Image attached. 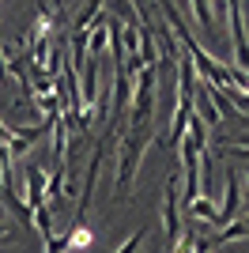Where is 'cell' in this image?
<instances>
[{
  "mask_svg": "<svg viewBox=\"0 0 249 253\" xmlns=\"http://www.w3.org/2000/svg\"><path fill=\"white\" fill-rule=\"evenodd\" d=\"M155 84H159V68L144 64L132 76V114H128V128H144L151 132V117H155Z\"/></svg>",
  "mask_w": 249,
  "mask_h": 253,
  "instance_id": "obj_1",
  "label": "cell"
},
{
  "mask_svg": "<svg viewBox=\"0 0 249 253\" xmlns=\"http://www.w3.org/2000/svg\"><path fill=\"white\" fill-rule=\"evenodd\" d=\"M147 140H151V132H144V128H124L121 151H117V189H121V197H128V189H132V178L140 170Z\"/></svg>",
  "mask_w": 249,
  "mask_h": 253,
  "instance_id": "obj_2",
  "label": "cell"
},
{
  "mask_svg": "<svg viewBox=\"0 0 249 253\" xmlns=\"http://www.w3.org/2000/svg\"><path fill=\"white\" fill-rule=\"evenodd\" d=\"M177 185H181V174H177V167L170 170V178H166V193H163V227H166V242H170V250L177 246V238H181V215H177Z\"/></svg>",
  "mask_w": 249,
  "mask_h": 253,
  "instance_id": "obj_3",
  "label": "cell"
},
{
  "mask_svg": "<svg viewBox=\"0 0 249 253\" xmlns=\"http://www.w3.org/2000/svg\"><path fill=\"white\" fill-rule=\"evenodd\" d=\"M102 155H106V144L98 140L91 151V159H87V174H83V189H80V208H76V215H87V208H91V193H94V181H98V174H102Z\"/></svg>",
  "mask_w": 249,
  "mask_h": 253,
  "instance_id": "obj_4",
  "label": "cell"
},
{
  "mask_svg": "<svg viewBox=\"0 0 249 253\" xmlns=\"http://www.w3.org/2000/svg\"><path fill=\"white\" fill-rule=\"evenodd\" d=\"M242 211V178H234V167L227 170V197H223V208H215L211 215V227H223V223L238 219Z\"/></svg>",
  "mask_w": 249,
  "mask_h": 253,
  "instance_id": "obj_5",
  "label": "cell"
},
{
  "mask_svg": "<svg viewBox=\"0 0 249 253\" xmlns=\"http://www.w3.org/2000/svg\"><path fill=\"white\" fill-rule=\"evenodd\" d=\"M23 181H27V208H42L45 204V170L34 167V163H27L23 167Z\"/></svg>",
  "mask_w": 249,
  "mask_h": 253,
  "instance_id": "obj_6",
  "label": "cell"
},
{
  "mask_svg": "<svg viewBox=\"0 0 249 253\" xmlns=\"http://www.w3.org/2000/svg\"><path fill=\"white\" fill-rule=\"evenodd\" d=\"M193 110L204 117V125H219V110H215V102H211V84H208V80H200V84L193 87Z\"/></svg>",
  "mask_w": 249,
  "mask_h": 253,
  "instance_id": "obj_7",
  "label": "cell"
},
{
  "mask_svg": "<svg viewBox=\"0 0 249 253\" xmlns=\"http://www.w3.org/2000/svg\"><path fill=\"white\" fill-rule=\"evenodd\" d=\"M242 238H246V219H230V223H223V231L219 234H211V238H208V246H211V250H219V246H227V242H242Z\"/></svg>",
  "mask_w": 249,
  "mask_h": 253,
  "instance_id": "obj_8",
  "label": "cell"
},
{
  "mask_svg": "<svg viewBox=\"0 0 249 253\" xmlns=\"http://www.w3.org/2000/svg\"><path fill=\"white\" fill-rule=\"evenodd\" d=\"M0 201H4V208H8L11 215H15V219L23 223V227H34V219H31V208H27V204H23L19 197H15V189H11V185H0Z\"/></svg>",
  "mask_w": 249,
  "mask_h": 253,
  "instance_id": "obj_9",
  "label": "cell"
},
{
  "mask_svg": "<svg viewBox=\"0 0 249 253\" xmlns=\"http://www.w3.org/2000/svg\"><path fill=\"white\" fill-rule=\"evenodd\" d=\"M64 197V167H53V174H45V204H61Z\"/></svg>",
  "mask_w": 249,
  "mask_h": 253,
  "instance_id": "obj_10",
  "label": "cell"
},
{
  "mask_svg": "<svg viewBox=\"0 0 249 253\" xmlns=\"http://www.w3.org/2000/svg\"><path fill=\"white\" fill-rule=\"evenodd\" d=\"M49 128H53V155L64 159V151H68V136H64V132H68V121L57 114V117H49Z\"/></svg>",
  "mask_w": 249,
  "mask_h": 253,
  "instance_id": "obj_11",
  "label": "cell"
},
{
  "mask_svg": "<svg viewBox=\"0 0 249 253\" xmlns=\"http://www.w3.org/2000/svg\"><path fill=\"white\" fill-rule=\"evenodd\" d=\"M185 215H193V219H204V223H211V215H215V204H211V197H193L189 201V208H185Z\"/></svg>",
  "mask_w": 249,
  "mask_h": 253,
  "instance_id": "obj_12",
  "label": "cell"
},
{
  "mask_svg": "<svg viewBox=\"0 0 249 253\" xmlns=\"http://www.w3.org/2000/svg\"><path fill=\"white\" fill-rule=\"evenodd\" d=\"M189 4H193V19L204 27V34H211L215 31V11H211V4H208V0H189Z\"/></svg>",
  "mask_w": 249,
  "mask_h": 253,
  "instance_id": "obj_13",
  "label": "cell"
},
{
  "mask_svg": "<svg viewBox=\"0 0 249 253\" xmlns=\"http://www.w3.org/2000/svg\"><path fill=\"white\" fill-rule=\"evenodd\" d=\"M102 4H106V0H87V4H83V11L72 19V31H87V27L94 23V15L102 11Z\"/></svg>",
  "mask_w": 249,
  "mask_h": 253,
  "instance_id": "obj_14",
  "label": "cell"
},
{
  "mask_svg": "<svg viewBox=\"0 0 249 253\" xmlns=\"http://www.w3.org/2000/svg\"><path fill=\"white\" fill-rule=\"evenodd\" d=\"M31 219H34V227H38V234H42V242L53 234V219H49V204H42V208H34L31 211Z\"/></svg>",
  "mask_w": 249,
  "mask_h": 253,
  "instance_id": "obj_15",
  "label": "cell"
},
{
  "mask_svg": "<svg viewBox=\"0 0 249 253\" xmlns=\"http://www.w3.org/2000/svg\"><path fill=\"white\" fill-rule=\"evenodd\" d=\"M0 185H11L15 189V174H11V155H8V148L0 144Z\"/></svg>",
  "mask_w": 249,
  "mask_h": 253,
  "instance_id": "obj_16",
  "label": "cell"
},
{
  "mask_svg": "<svg viewBox=\"0 0 249 253\" xmlns=\"http://www.w3.org/2000/svg\"><path fill=\"white\" fill-rule=\"evenodd\" d=\"M72 250V234H49L45 238V253H68Z\"/></svg>",
  "mask_w": 249,
  "mask_h": 253,
  "instance_id": "obj_17",
  "label": "cell"
},
{
  "mask_svg": "<svg viewBox=\"0 0 249 253\" xmlns=\"http://www.w3.org/2000/svg\"><path fill=\"white\" fill-rule=\"evenodd\" d=\"M144 242H147V231H132L128 238H124V246H121L117 253H140V246H144Z\"/></svg>",
  "mask_w": 249,
  "mask_h": 253,
  "instance_id": "obj_18",
  "label": "cell"
},
{
  "mask_svg": "<svg viewBox=\"0 0 249 253\" xmlns=\"http://www.w3.org/2000/svg\"><path fill=\"white\" fill-rule=\"evenodd\" d=\"M8 234H11V231H8V223L0 219V238H8Z\"/></svg>",
  "mask_w": 249,
  "mask_h": 253,
  "instance_id": "obj_19",
  "label": "cell"
}]
</instances>
